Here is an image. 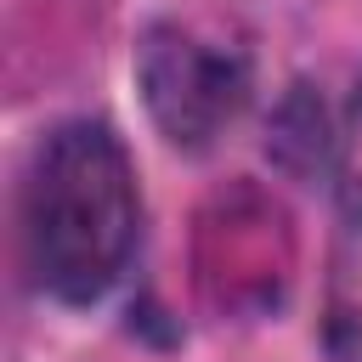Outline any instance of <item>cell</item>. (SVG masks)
Masks as SVG:
<instances>
[{
	"instance_id": "277c9868",
	"label": "cell",
	"mask_w": 362,
	"mask_h": 362,
	"mask_svg": "<svg viewBox=\"0 0 362 362\" xmlns=\"http://www.w3.org/2000/svg\"><path fill=\"white\" fill-rule=\"evenodd\" d=\"M266 147H272V158H277L288 175H311V170H322L328 158H339V136H334L322 102H317L305 85H294V90L283 96Z\"/></svg>"
},
{
	"instance_id": "3957f363",
	"label": "cell",
	"mask_w": 362,
	"mask_h": 362,
	"mask_svg": "<svg viewBox=\"0 0 362 362\" xmlns=\"http://www.w3.org/2000/svg\"><path fill=\"white\" fill-rule=\"evenodd\" d=\"M294 272V232L277 198L238 181L198 215V283L232 317H260L283 300Z\"/></svg>"
},
{
	"instance_id": "5b68a950",
	"label": "cell",
	"mask_w": 362,
	"mask_h": 362,
	"mask_svg": "<svg viewBox=\"0 0 362 362\" xmlns=\"http://www.w3.org/2000/svg\"><path fill=\"white\" fill-rule=\"evenodd\" d=\"M339 198L351 215H362V85H356V102H351V124L339 136Z\"/></svg>"
},
{
	"instance_id": "6da1fadb",
	"label": "cell",
	"mask_w": 362,
	"mask_h": 362,
	"mask_svg": "<svg viewBox=\"0 0 362 362\" xmlns=\"http://www.w3.org/2000/svg\"><path fill=\"white\" fill-rule=\"evenodd\" d=\"M136 232L141 192L124 141L96 119L57 124L23 181V255L34 283L62 305H90L130 266Z\"/></svg>"
},
{
	"instance_id": "7a4b0ae2",
	"label": "cell",
	"mask_w": 362,
	"mask_h": 362,
	"mask_svg": "<svg viewBox=\"0 0 362 362\" xmlns=\"http://www.w3.org/2000/svg\"><path fill=\"white\" fill-rule=\"evenodd\" d=\"M136 85L158 136L204 153L249 102V45L209 17H153L136 34Z\"/></svg>"
}]
</instances>
